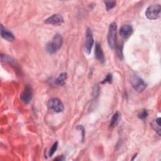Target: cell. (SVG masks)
Segmentation results:
<instances>
[{
	"label": "cell",
	"mask_w": 161,
	"mask_h": 161,
	"mask_svg": "<svg viewBox=\"0 0 161 161\" xmlns=\"http://www.w3.org/2000/svg\"><path fill=\"white\" fill-rule=\"evenodd\" d=\"M63 38L60 34L57 33L54 35L51 42L46 45V50L50 54H53L57 52L62 47Z\"/></svg>",
	"instance_id": "cell-1"
},
{
	"label": "cell",
	"mask_w": 161,
	"mask_h": 161,
	"mask_svg": "<svg viewBox=\"0 0 161 161\" xmlns=\"http://www.w3.org/2000/svg\"><path fill=\"white\" fill-rule=\"evenodd\" d=\"M108 42L109 46L112 49L114 48L116 45V24L114 22L109 25L108 33Z\"/></svg>",
	"instance_id": "cell-2"
},
{
	"label": "cell",
	"mask_w": 161,
	"mask_h": 161,
	"mask_svg": "<svg viewBox=\"0 0 161 161\" xmlns=\"http://www.w3.org/2000/svg\"><path fill=\"white\" fill-rule=\"evenodd\" d=\"M161 6L160 4L150 6L145 11V16L149 19H156L160 17Z\"/></svg>",
	"instance_id": "cell-3"
},
{
	"label": "cell",
	"mask_w": 161,
	"mask_h": 161,
	"mask_svg": "<svg viewBox=\"0 0 161 161\" xmlns=\"http://www.w3.org/2000/svg\"><path fill=\"white\" fill-rule=\"evenodd\" d=\"M131 84L133 88L138 92H142L147 87L144 80L138 75H133L131 79Z\"/></svg>",
	"instance_id": "cell-4"
},
{
	"label": "cell",
	"mask_w": 161,
	"mask_h": 161,
	"mask_svg": "<svg viewBox=\"0 0 161 161\" xmlns=\"http://www.w3.org/2000/svg\"><path fill=\"white\" fill-rule=\"evenodd\" d=\"M47 106L50 109L56 113L62 112L64 109L62 101L58 98L50 99L47 103Z\"/></svg>",
	"instance_id": "cell-5"
},
{
	"label": "cell",
	"mask_w": 161,
	"mask_h": 161,
	"mask_svg": "<svg viewBox=\"0 0 161 161\" xmlns=\"http://www.w3.org/2000/svg\"><path fill=\"white\" fill-rule=\"evenodd\" d=\"M33 97V90L30 85H26L20 94V99L25 104H29Z\"/></svg>",
	"instance_id": "cell-6"
},
{
	"label": "cell",
	"mask_w": 161,
	"mask_h": 161,
	"mask_svg": "<svg viewBox=\"0 0 161 161\" xmlns=\"http://www.w3.org/2000/svg\"><path fill=\"white\" fill-rule=\"evenodd\" d=\"M93 44H94V39H93L92 32L91 30L88 28L86 30V43H85V47H84L85 52L87 55L90 54Z\"/></svg>",
	"instance_id": "cell-7"
},
{
	"label": "cell",
	"mask_w": 161,
	"mask_h": 161,
	"mask_svg": "<svg viewBox=\"0 0 161 161\" xmlns=\"http://www.w3.org/2000/svg\"><path fill=\"white\" fill-rule=\"evenodd\" d=\"M64 22L63 17L58 14H53L45 20V23L47 24H50L53 25H60Z\"/></svg>",
	"instance_id": "cell-8"
},
{
	"label": "cell",
	"mask_w": 161,
	"mask_h": 161,
	"mask_svg": "<svg viewBox=\"0 0 161 161\" xmlns=\"http://www.w3.org/2000/svg\"><path fill=\"white\" fill-rule=\"evenodd\" d=\"M133 32L132 26L130 25H124L119 29L120 36L124 39H128Z\"/></svg>",
	"instance_id": "cell-9"
},
{
	"label": "cell",
	"mask_w": 161,
	"mask_h": 161,
	"mask_svg": "<svg viewBox=\"0 0 161 161\" xmlns=\"http://www.w3.org/2000/svg\"><path fill=\"white\" fill-rule=\"evenodd\" d=\"M1 35L2 38L8 42H13L14 40V36L13 33L4 27L3 25H1Z\"/></svg>",
	"instance_id": "cell-10"
},
{
	"label": "cell",
	"mask_w": 161,
	"mask_h": 161,
	"mask_svg": "<svg viewBox=\"0 0 161 161\" xmlns=\"http://www.w3.org/2000/svg\"><path fill=\"white\" fill-rule=\"evenodd\" d=\"M95 57L97 60L101 63L103 64L104 62V55L102 50L100 43L98 42L96 43L95 45Z\"/></svg>",
	"instance_id": "cell-11"
},
{
	"label": "cell",
	"mask_w": 161,
	"mask_h": 161,
	"mask_svg": "<svg viewBox=\"0 0 161 161\" xmlns=\"http://www.w3.org/2000/svg\"><path fill=\"white\" fill-rule=\"evenodd\" d=\"M120 119H121V114L119 112H116L113 115L111 119H110V122H109L110 127L114 128L116 126L118 125Z\"/></svg>",
	"instance_id": "cell-12"
},
{
	"label": "cell",
	"mask_w": 161,
	"mask_h": 161,
	"mask_svg": "<svg viewBox=\"0 0 161 161\" xmlns=\"http://www.w3.org/2000/svg\"><path fill=\"white\" fill-rule=\"evenodd\" d=\"M67 77V74L65 72L62 73L59 75L55 81V84L57 86H64L65 83V80Z\"/></svg>",
	"instance_id": "cell-13"
},
{
	"label": "cell",
	"mask_w": 161,
	"mask_h": 161,
	"mask_svg": "<svg viewBox=\"0 0 161 161\" xmlns=\"http://www.w3.org/2000/svg\"><path fill=\"white\" fill-rule=\"evenodd\" d=\"M104 3L105 4L106 8L108 11L114 8L116 6V1H104Z\"/></svg>",
	"instance_id": "cell-14"
},
{
	"label": "cell",
	"mask_w": 161,
	"mask_h": 161,
	"mask_svg": "<svg viewBox=\"0 0 161 161\" xmlns=\"http://www.w3.org/2000/svg\"><path fill=\"white\" fill-rule=\"evenodd\" d=\"M116 53L118 56V57L120 58V59H122L123 58V45H118L117 46H116Z\"/></svg>",
	"instance_id": "cell-15"
},
{
	"label": "cell",
	"mask_w": 161,
	"mask_h": 161,
	"mask_svg": "<svg viewBox=\"0 0 161 161\" xmlns=\"http://www.w3.org/2000/svg\"><path fill=\"white\" fill-rule=\"evenodd\" d=\"M57 147H58V142H56L53 143L52 148H50V152L48 153V157H52L54 154V153L56 152V150L57 149Z\"/></svg>",
	"instance_id": "cell-16"
},
{
	"label": "cell",
	"mask_w": 161,
	"mask_h": 161,
	"mask_svg": "<svg viewBox=\"0 0 161 161\" xmlns=\"http://www.w3.org/2000/svg\"><path fill=\"white\" fill-rule=\"evenodd\" d=\"M112 80H113L112 74H108L106 76V77L101 81V84H106V83H108H108H111Z\"/></svg>",
	"instance_id": "cell-17"
},
{
	"label": "cell",
	"mask_w": 161,
	"mask_h": 161,
	"mask_svg": "<svg viewBox=\"0 0 161 161\" xmlns=\"http://www.w3.org/2000/svg\"><path fill=\"white\" fill-rule=\"evenodd\" d=\"M148 116V112L147 110L144 109V110H142V111H140L138 114V117L141 119H145Z\"/></svg>",
	"instance_id": "cell-18"
},
{
	"label": "cell",
	"mask_w": 161,
	"mask_h": 161,
	"mask_svg": "<svg viewBox=\"0 0 161 161\" xmlns=\"http://www.w3.org/2000/svg\"><path fill=\"white\" fill-rule=\"evenodd\" d=\"M65 159V158L64 157V155H61V156H59L57 158H55L54 160H60V161H62V160H64Z\"/></svg>",
	"instance_id": "cell-19"
}]
</instances>
